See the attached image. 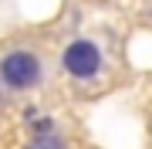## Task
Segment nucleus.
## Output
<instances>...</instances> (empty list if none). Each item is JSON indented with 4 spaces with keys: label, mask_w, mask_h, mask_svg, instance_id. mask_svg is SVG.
I'll list each match as a JSON object with an SVG mask.
<instances>
[{
    "label": "nucleus",
    "mask_w": 152,
    "mask_h": 149,
    "mask_svg": "<svg viewBox=\"0 0 152 149\" xmlns=\"http://www.w3.org/2000/svg\"><path fill=\"white\" fill-rule=\"evenodd\" d=\"M44 81V61L31 48H14L0 54V85L7 92H31Z\"/></svg>",
    "instance_id": "1"
},
{
    "label": "nucleus",
    "mask_w": 152,
    "mask_h": 149,
    "mask_svg": "<svg viewBox=\"0 0 152 149\" xmlns=\"http://www.w3.org/2000/svg\"><path fill=\"white\" fill-rule=\"evenodd\" d=\"M102 65H105L102 48H98L95 41H88V37L71 41L64 48V54H61V68H64L71 78H78V81H91V78L102 71Z\"/></svg>",
    "instance_id": "2"
},
{
    "label": "nucleus",
    "mask_w": 152,
    "mask_h": 149,
    "mask_svg": "<svg viewBox=\"0 0 152 149\" xmlns=\"http://www.w3.org/2000/svg\"><path fill=\"white\" fill-rule=\"evenodd\" d=\"M27 149H68V146L58 132H41V136H34V142Z\"/></svg>",
    "instance_id": "3"
}]
</instances>
